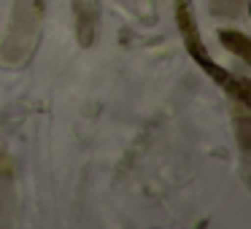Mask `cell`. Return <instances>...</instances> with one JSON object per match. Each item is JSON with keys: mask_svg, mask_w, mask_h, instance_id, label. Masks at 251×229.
Returning a JSON list of instances; mask_svg holds the SVG:
<instances>
[{"mask_svg": "<svg viewBox=\"0 0 251 229\" xmlns=\"http://www.w3.org/2000/svg\"><path fill=\"white\" fill-rule=\"evenodd\" d=\"M176 22H178V30H181V35H184V46H186L192 60L229 94V100L238 103V108H249V81L222 70V68L208 57L205 46H202V38H200V30H197V22H195L192 0H178V3H176Z\"/></svg>", "mask_w": 251, "mask_h": 229, "instance_id": "obj_2", "label": "cell"}, {"mask_svg": "<svg viewBox=\"0 0 251 229\" xmlns=\"http://www.w3.org/2000/svg\"><path fill=\"white\" fill-rule=\"evenodd\" d=\"M95 19H98V8L92 3L76 0V30H78V38H81L84 46H89L95 38Z\"/></svg>", "mask_w": 251, "mask_h": 229, "instance_id": "obj_3", "label": "cell"}, {"mask_svg": "<svg viewBox=\"0 0 251 229\" xmlns=\"http://www.w3.org/2000/svg\"><path fill=\"white\" fill-rule=\"evenodd\" d=\"M46 6L49 0H14L8 33L0 46V60L6 68H22L38 49Z\"/></svg>", "mask_w": 251, "mask_h": 229, "instance_id": "obj_1", "label": "cell"}, {"mask_svg": "<svg viewBox=\"0 0 251 229\" xmlns=\"http://www.w3.org/2000/svg\"><path fill=\"white\" fill-rule=\"evenodd\" d=\"M219 41H222L229 51H235L240 60H246V62L251 60V44L243 33H238V30H219Z\"/></svg>", "mask_w": 251, "mask_h": 229, "instance_id": "obj_4", "label": "cell"}]
</instances>
